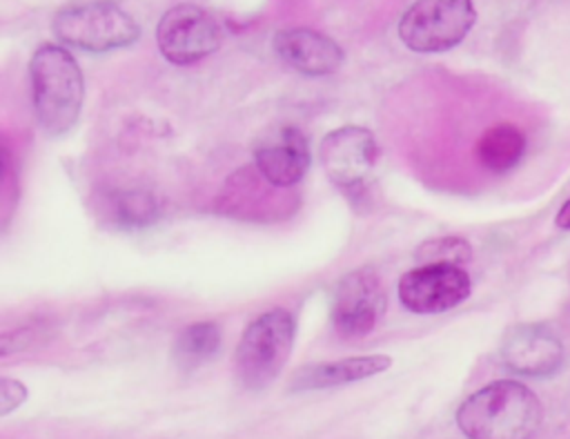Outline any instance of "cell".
Instances as JSON below:
<instances>
[{
    "label": "cell",
    "instance_id": "obj_1",
    "mask_svg": "<svg viewBox=\"0 0 570 439\" xmlns=\"http://www.w3.org/2000/svg\"><path fill=\"white\" fill-rule=\"evenodd\" d=\"M541 421L539 397L512 379L483 386L456 410V426L468 439H530Z\"/></svg>",
    "mask_w": 570,
    "mask_h": 439
},
{
    "label": "cell",
    "instance_id": "obj_2",
    "mask_svg": "<svg viewBox=\"0 0 570 439\" xmlns=\"http://www.w3.org/2000/svg\"><path fill=\"white\" fill-rule=\"evenodd\" d=\"M31 103L49 136L67 134L82 109L85 80L76 58L60 45H40L29 60Z\"/></svg>",
    "mask_w": 570,
    "mask_h": 439
},
{
    "label": "cell",
    "instance_id": "obj_3",
    "mask_svg": "<svg viewBox=\"0 0 570 439\" xmlns=\"http://www.w3.org/2000/svg\"><path fill=\"white\" fill-rule=\"evenodd\" d=\"M56 38L69 47L107 53L138 40L140 27L114 0H78L60 7L51 20Z\"/></svg>",
    "mask_w": 570,
    "mask_h": 439
},
{
    "label": "cell",
    "instance_id": "obj_4",
    "mask_svg": "<svg viewBox=\"0 0 570 439\" xmlns=\"http://www.w3.org/2000/svg\"><path fill=\"white\" fill-rule=\"evenodd\" d=\"M296 323L285 308L258 314L240 334L234 365L245 388L261 390L269 386L283 370L292 345Z\"/></svg>",
    "mask_w": 570,
    "mask_h": 439
},
{
    "label": "cell",
    "instance_id": "obj_5",
    "mask_svg": "<svg viewBox=\"0 0 570 439\" xmlns=\"http://www.w3.org/2000/svg\"><path fill=\"white\" fill-rule=\"evenodd\" d=\"M472 0H414L399 20L401 42L419 53L456 47L474 27Z\"/></svg>",
    "mask_w": 570,
    "mask_h": 439
},
{
    "label": "cell",
    "instance_id": "obj_6",
    "mask_svg": "<svg viewBox=\"0 0 570 439\" xmlns=\"http://www.w3.org/2000/svg\"><path fill=\"white\" fill-rule=\"evenodd\" d=\"M156 42L165 60L185 67L212 56L223 42V31L212 11L194 2H180L160 16Z\"/></svg>",
    "mask_w": 570,
    "mask_h": 439
},
{
    "label": "cell",
    "instance_id": "obj_7",
    "mask_svg": "<svg viewBox=\"0 0 570 439\" xmlns=\"http://www.w3.org/2000/svg\"><path fill=\"white\" fill-rule=\"evenodd\" d=\"M318 158L325 176L338 189L358 194L379 163V143L370 129L345 125L325 134Z\"/></svg>",
    "mask_w": 570,
    "mask_h": 439
},
{
    "label": "cell",
    "instance_id": "obj_8",
    "mask_svg": "<svg viewBox=\"0 0 570 439\" xmlns=\"http://www.w3.org/2000/svg\"><path fill=\"white\" fill-rule=\"evenodd\" d=\"M399 301L414 314H439L463 303L472 290L461 265L428 263L399 279Z\"/></svg>",
    "mask_w": 570,
    "mask_h": 439
},
{
    "label": "cell",
    "instance_id": "obj_9",
    "mask_svg": "<svg viewBox=\"0 0 570 439\" xmlns=\"http://www.w3.org/2000/svg\"><path fill=\"white\" fill-rule=\"evenodd\" d=\"M385 312V290L370 267L347 272L332 294V323L343 336H363Z\"/></svg>",
    "mask_w": 570,
    "mask_h": 439
},
{
    "label": "cell",
    "instance_id": "obj_10",
    "mask_svg": "<svg viewBox=\"0 0 570 439\" xmlns=\"http://www.w3.org/2000/svg\"><path fill=\"white\" fill-rule=\"evenodd\" d=\"M501 359L521 377H550L563 363V341L546 323H521L505 332Z\"/></svg>",
    "mask_w": 570,
    "mask_h": 439
},
{
    "label": "cell",
    "instance_id": "obj_11",
    "mask_svg": "<svg viewBox=\"0 0 570 439\" xmlns=\"http://www.w3.org/2000/svg\"><path fill=\"white\" fill-rule=\"evenodd\" d=\"M254 167L276 187L296 185L309 167V145L298 127L281 125L265 131L254 145Z\"/></svg>",
    "mask_w": 570,
    "mask_h": 439
},
{
    "label": "cell",
    "instance_id": "obj_12",
    "mask_svg": "<svg viewBox=\"0 0 570 439\" xmlns=\"http://www.w3.org/2000/svg\"><path fill=\"white\" fill-rule=\"evenodd\" d=\"M276 56L303 76L321 78L338 71L345 60L343 49L330 36L309 27H289L276 31L274 40Z\"/></svg>",
    "mask_w": 570,
    "mask_h": 439
},
{
    "label": "cell",
    "instance_id": "obj_13",
    "mask_svg": "<svg viewBox=\"0 0 570 439\" xmlns=\"http://www.w3.org/2000/svg\"><path fill=\"white\" fill-rule=\"evenodd\" d=\"M390 365H392V359L387 354H363V357H350L341 361L312 363L292 374L289 390L303 392V390H323V388L345 386L352 381L381 374Z\"/></svg>",
    "mask_w": 570,
    "mask_h": 439
},
{
    "label": "cell",
    "instance_id": "obj_14",
    "mask_svg": "<svg viewBox=\"0 0 570 439\" xmlns=\"http://www.w3.org/2000/svg\"><path fill=\"white\" fill-rule=\"evenodd\" d=\"M525 154V136L517 125L499 123L476 140V158L492 174H505L519 165Z\"/></svg>",
    "mask_w": 570,
    "mask_h": 439
},
{
    "label": "cell",
    "instance_id": "obj_15",
    "mask_svg": "<svg viewBox=\"0 0 570 439\" xmlns=\"http://www.w3.org/2000/svg\"><path fill=\"white\" fill-rule=\"evenodd\" d=\"M220 348V328L212 321H198L187 325L176 343L174 357L180 368H196L212 359Z\"/></svg>",
    "mask_w": 570,
    "mask_h": 439
},
{
    "label": "cell",
    "instance_id": "obj_16",
    "mask_svg": "<svg viewBox=\"0 0 570 439\" xmlns=\"http://www.w3.org/2000/svg\"><path fill=\"white\" fill-rule=\"evenodd\" d=\"M111 223L120 227H147L156 223L160 214L158 201L145 189H125L109 196Z\"/></svg>",
    "mask_w": 570,
    "mask_h": 439
},
{
    "label": "cell",
    "instance_id": "obj_17",
    "mask_svg": "<svg viewBox=\"0 0 570 439\" xmlns=\"http://www.w3.org/2000/svg\"><path fill=\"white\" fill-rule=\"evenodd\" d=\"M470 256H472L470 243L465 238H459V236H443V238L423 241L419 245V250L414 252V258L419 261V265H428V263L461 265V263L470 261Z\"/></svg>",
    "mask_w": 570,
    "mask_h": 439
},
{
    "label": "cell",
    "instance_id": "obj_18",
    "mask_svg": "<svg viewBox=\"0 0 570 439\" xmlns=\"http://www.w3.org/2000/svg\"><path fill=\"white\" fill-rule=\"evenodd\" d=\"M27 399V388L9 377L0 379V414L7 417L11 410H16Z\"/></svg>",
    "mask_w": 570,
    "mask_h": 439
},
{
    "label": "cell",
    "instance_id": "obj_19",
    "mask_svg": "<svg viewBox=\"0 0 570 439\" xmlns=\"http://www.w3.org/2000/svg\"><path fill=\"white\" fill-rule=\"evenodd\" d=\"M554 223H557V227H561V230H570V198H568V201L561 205V209L557 212Z\"/></svg>",
    "mask_w": 570,
    "mask_h": 439
}]
</instances>
